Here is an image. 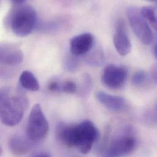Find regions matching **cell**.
<instances>
[{
  "label": "cell",
  "mask_w": 157,
  "mask_h": 157,
  "mask_svg": "<svg viewBox=\"0 0 157 157\" xmlns=\"http://www.w3.org/2000/svg\"><path fill=\"white\" fill-rule=\"evenodd\" d=\"M19 82L21 86L27 90L36 92L40 89V85L37 79L29 71H25L21 74Z\"/></svg>",
  "instance_id": "13"
},
{
  "label": "cell",
  "mask_w": 157,
  "mask_h": 157,
  "mask_svg": "<svg viewBox=\"0 0 157 157\" xmlns=\"http://www.w3.org/2000/svg\"><path fill=\"white\" fill-rule=\"evenodd\" d=\"M97 100L106 108L113 111H119L126 106V101L122 97L109 94L103 91L97 93Z\"/></svg>",
  "instance_id": "11"
},
{
  "label": "cell",
  "mask_w": 157,
  "mask_h": 157,
  "mask_svg": "<svg viewBox=\"0 0 157 157\" xmlns=\"http://www.w3.org/2000/svg\"><path fill=\"white\" fill-rule=\"evenodd\" d=\"M94 38L89 33H82L74 37L70 42L71 53L75 56L86 55L94 47Z\"/></svg>",
  "instance_id": "10"
},
{
  "label": "cell",
  "mask_w": 157,
  "mask_h": 157,
  "mask_svg": "<svg viewBox=\"0 0 157 157\" xmlns=\"http://www.w3.org/2000/svg\"><path fill=\"white\" fill-rule=\"evenodd\" d=\"M61 90L66 94H74L77 91V86L73 81L67 80L61 84Z\"/></svg>",
  "instance_id": "18"
},
{
  "label": "cell",
  "mask_w": 157,
  "mask_h": 157,
  "mask_svg": "<svg viewBox=\"0 0 157 157\" xmlns=\"http://www.w3.org/2000/svg\"><path fill=\"white\" fill-rule=\"evenodd\" d=\"M28 105V99L21 92L10 87L2 88L0 94V117L7 127H14L21 121Z\"/></svg>",
  "instance_id": "3"
},
{
  "label": "cell",
  "mask_w": 157,
  "mask_h": 157,
  "mask_svg": "<svg viewBox=\"0 0 157 157\" xmlns=\"http://www.w3.org/2000/svg\"><path fill=\"white\" fill-rule=\"evenodd\" d=\"M147 81V75L144 71L136 72L132 77V83L136 86H142Z\"/></svg>",
  "instance_id": "17"
},
{
  "label": "cell",
  "mask_w": 157,
  "mask_h": 157,
  "mask_svg": "<svg viewBox=\"0 0 157 157\" xmlns=\"http://www.w3.org/2000/svg\"><path fill=\"white\" fill-rule=\"evenodd\" d=\"M32 157H52L51 155L47 152H40L36 154Z\"/></svg>",
  "instance_id": "22"
},
{
  "label": "cell",
  "mask_w": 157,
  "mask_h": 157,
  "mask_svg": "<svg viewBox=\"0 0 157 157\" xmlns=\"http://www.w3.org/2000/svg\"><path fill=\"white\" fill-rule=\"evenodd\" d=\"M61 85L59 83V82H58L56 81H53L49 83L48 89L50 92H59L61 90Z\"/></svg>",
  "instance_id": "20"
},
{
  "label": "cell",
  "mask_w": 157,
  "mask_h": 157,
  "mask_svg": "<svg viewBox=\"0 0 157 157\" xmlns=\"http://www.w3.org/2000/svg\"><path fill=\"white\" fill-rule=\"evenodd\" d=\"M127 75V70L124 67L109 64L103 71L101 81L106 87L111 89H119L125 83Z\"/></svg>",
  "instance_id": "7"
},
{
  "label": "cell",
  "mask_w": 157,
  "mask_h": 157,
  "mask_svg": "<svg viewBox=\"0 0 157 157\" xmlns=\"http://www.w3.org/2000/svg\"><path fill=\"white\" fill-rule=\"evenodd\" d=\"M146 119L150 124H157V103L150 110L146 116Z\"/></svg>",
  "instance_id": "19"
},
{
  "label": "cell",
  "mask_w": 157,
  "mask_h": 157,
  "mask_svg": "<svg viewBox=\"0 0 157 157\" xmlns=\"http://www.w3.org/2000/svg\"><path fill=\"white\" fill-rule=\"evenodd\" d=\"M113 42L117 52L122 56L128 55L132 50V44L127 32L125 21L119 19L116 24Z\"/></svg>",
  "instance_id": "8"
},
{
  "label": "cell",
  "mask_w": 157,
  "mask_h": 157,
  "mask_svg": "<svg viewBox=\"0 0 157 157\" xmlns=\"http://www.w3.org/2000/svg\"><path fill=\"white\" fill-rule=\"evenodd\" d=\"M79 61L77 56L73 55L67 56L64 59V67L71 72H75L78 70L79 67Z\"/></svg>",
  "instance_id": "16"
},
{
  "label": "cell",
  "mask_w": 157,
  "mask_h": 157,
  "mask_svg": "<svg viewBox=\"0 0 157 157\" xmlns=\"http://www.w3.org/2000/svg\"><path fill=\"white\" fill-rule=\"evenodd\" d=\"M48 122L39 103L35 104L29 115L26 135L33 142H39L44 140L48 135Z\"/></svg>",
  "instance_id": "4"
},
{
  "label": "cell",
  "mask_w": 157,
  "mask_h": 157,
  "mask_svg": "<svg viewBox=\"0 0 157 157\" xmlns=\"http://www.w3.org/2000/svg\"><path fill=\"white\" fill-rule=\"evenodd\" d=\"M34 142L28 137L15 135L9 142V147L11 152L15 155H23L28 153L33 146Z\"/></svg>",
  "instance_id": "12"
},
{
  "label": "cell",
  "mask_w": 157,
  "mask_h": 157,
  "mask_svg": "<svg viewBox=\"0 0 157 157\" xmlns=\"http://www.w3.org/2000/svg\"><path fill=\"white\" fill-rule=\"evenodd\" d=\"M137 146V140L129 134L115 138L103 152L102 157H122L133 152Z\"/></svg>",
  "instance_id": "6"
},
{
  "label": "cell",
  "mask_w": 157,
  "mask_h": 157,
  "mask_svg": "<svg viewBox=\"0 0 157 157\" xmlns=\"http://www.w3.org/2000/svg\"><path fill=\"white\" fill-rule=\"evenodd\" d=\"M154 2H155V4L157 5V1H154Z\"/></svg>",
  "instance_id": "24"
},
{
  "label": "cell",
  "mask_w": 157,
  "mask_h": 157,
  "mask_svg": "<svg viewBox=\"0 0 157 157\" xmlns=\"http://www.w3.org/2000/svg\"><path fill=\"white\" fill-rule=\"evenodd\" d=\"M59 141L68 147H76L82 154H89L98 138V131L90 121L85 120L75 125L60 124L57 127Z\"/></svg>",
  "instance_id": "1"
},
{
  "label": "cell",
  "mask_w": 157,
  "mask_h": 157,
  "mask_svg": "<svg viewBox=\"0 0 157 157\" xmlns=\"http://www.w3.org/2000/svg\"><path fill=\"white\" fill-rule=\"evenodd\" d=\"M85 61L90 66L98 67L104 62V52L100 46H94L85 55Z\"/></svg>",
  "instance_id": "14"
},
{
  "label": "cell",
  "mask_w": 157,
  "mask_h": 157,
  "mask_svg": "<svg viewBox=\"0 0 157 157\" xmlns=\"http://www.w3.org/2000/svg\"><path fill=\"white\" fill-rule=\"evenodd\" d=\"M127 15L136 37L145 45H149L153 40L154 36L141 10L135 7H130L127 10Z\"/></svg>",
  "instance_id": "5"
},
{
  "label": "cell",
  "mask_w": 157,
  "mask_h": 157,
  "mask_svg": "<svg viewBox=\"0 0 157 157\" xmlns=\"http://www.w3.org/2000/svg\"><path fill=\"white\" fill-rule=\"evenodd\" d=\"M141 11L144 18L149 21L152 27L157 31V13L155 10L151 7H144Z\"/></svg>",
  "instance_id": "15"
},
{
  "label": "cell",
  "mask_w": 157,
  "mask_h": 157,
  "mask_svg": "<svg viewBox=\"0 0 157 157\" xmlns=\"http://www.w3.org/2000/svg\"><path fill=\"white\" fill-rule=\"evenodd\" d=\"M37 20V15L35 9L27 1H12L6 22L15 36L24 37L30 34L36 25Z\"/></svg>",
  "instance_id": "2"
},
{
  "label": "cell",
  "mask_w": 157,
  "mask_h": 157,
  "mask_svg": "<svg viewBox=\"0 0 157 157\" xmlns=\"http://www.w3.org/2000/svg\"><path fill=\"white\" fill-rule=\"evenodd\" d=\"M154 55H155V56L156 57V58L157 59V45L155 47V48H154Z\"/></svg>",
  "instance_id": "23"
},
{
  "label": "cell",
  "mask_w": 157,
  "mask_h": 157,
  "mask_svg": "<svg viewBox=\"0 0 157 157\" xmlns=\"http://www.w3.org/2000/svg\"><path fill=\"white\" fill-rule=\"evenodd\" d=\"M151 75L154 82L157 84V64L152 66L151 69Z\"/></svg>",
  "instance_id": "21"
},
{
  "label": "cell",
  "mask_w": 157,
  "mask_h": 157,
  "mask_svg": "<svg viewBox=\"0 0 157 157\" xmlns=\"http://www.w3.org/2000/svg\"><path fill=\"white\" fill-rule=\"evenodd\" d=\"M23 53L17 45L10 43L1 44L0 46V61L8 66H17L23 61Z\"/></svg>",
  "instance_id": "9"
}]
</instances>
